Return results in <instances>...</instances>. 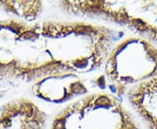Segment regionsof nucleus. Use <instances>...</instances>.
<instances>
[{
	"label": "nucleus",
	"mask_w": 157,
	"mask_h": 129,
	"mask_svg": "<svg viewBox=\"0 0 157 129\" xmlns=\"http://www.w3.org/2000/svg\"><path fill=\"white\" fill-rule=\"evenodd\" d=\"M65 11L121 25L157 47V1H61Z\"/></svg>",
	"instance_id": "obj_1"
},
{
	"label": "nucleus",
	"mask_w": 157,
	"mask_h": 129,
	"mask_svg": "<svg viewBox=\"0 0 157 129\" xmlns=\"http://www.w3.org/2000/svg\"><path fill=\"white\" fill-rule=\"evenodd\" d=\"M52 129H139L132 115L114 96L106 93L80 98L64 108Z\"/></svg>",
	"instance_id": "obj_2"
},
{
	"label": "nucleus",
	"mask_w": 157,
	"mask_h": 129,
	"mask_svg": "<svg viewBox=\"0 0 157 129\" xmlns=\"http://www.w3.org/2000/svg\"><path fill=\"white\" fill-rule=\"evenodd\" d=\"M128 101L147 129H157V76L130 87Z\"/></svg>",
	"instance_id": "obj_4"
},
{
	"label": "nucleus",
	"mask_w": 157,
	"mask_h": 129,
	"mask_svg": "<svg viewBox=\"0 0 157 129\" xmlns=\"http://www.w3.org/2000/svg\"><path fill=\"white\" fill-rule=\"evenodd\" d=\"M105 76L116 92L157 76V47L138 36L121 41L105 63Z\"/></svg>",
	"instance_id": "obj_3"
}]
</instances>
